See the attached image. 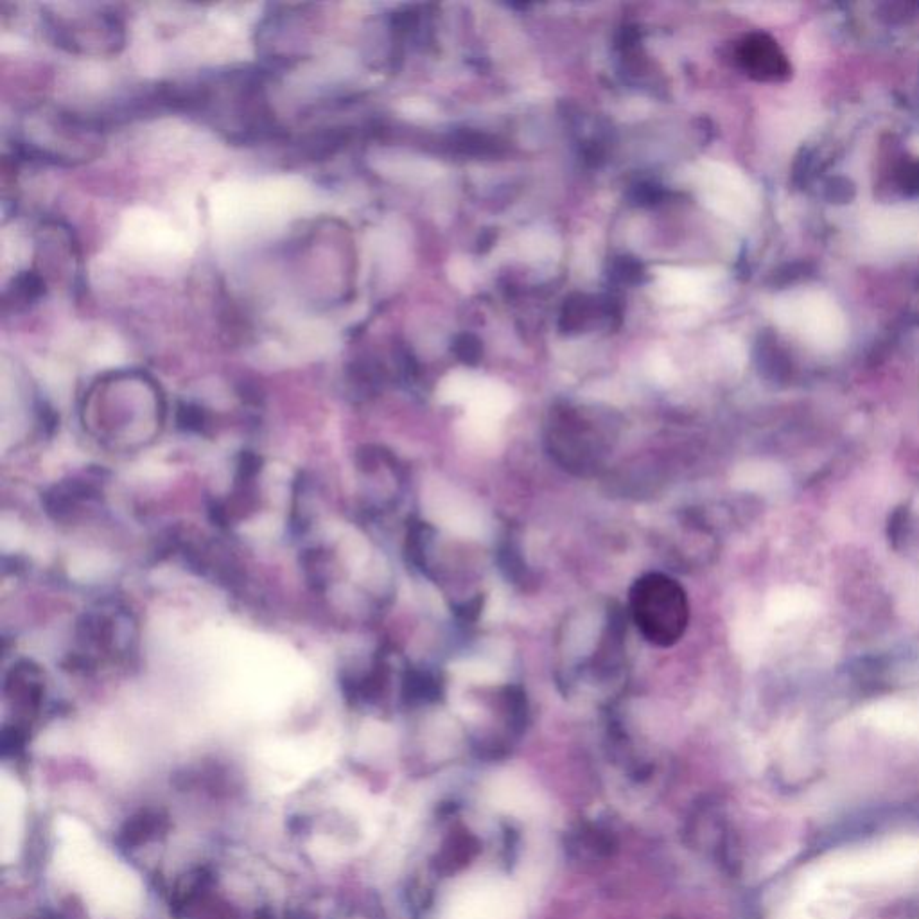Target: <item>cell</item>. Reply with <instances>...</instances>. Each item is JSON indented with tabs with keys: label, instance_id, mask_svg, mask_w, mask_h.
Listing matches in <instances>:
<instances>
[{
	"label": "cell",
	"instance_id": "obj_1",
	"mask_svg": "<svg viewBox=\"0 0 919 919\" xmlns=\"http://www.w3.org/2000/svg\"><path fill=\"white\" fill-rule=\"evenodd\" d=\"M56 864L99 918H123L141 902L137 876L97 844L74 819L58 823Z\"/></svg>",
	"mask_w": 919,
	"mask_h": 919
},
{
	"label": "cell",
	"instance_id": "obj_2",
	"mask_svg": "<svg viewBox=\"0 0 919 919\" xmlns=\"http://www.w3.org/2000/svg\"><path fill=\"white\" fill-rule=\"evenodd\" d=\"M99 440L124 442L153 438L164 419V397L153 379L141 372H117L92 386L85 412Z\"/></svg>",
	"mask_w": 919,
	"mask_h": 919
},
{
	"label": "cell",
	"instance_id": "obj_3",
	"mask_svg": "<svg viewBox=\"0 0 919 919\" xmlns=\"http://www.w3.org/2000/svg\"><path fill=\"white\" fill-rule=\"evenodd\" d=\"M103 124L94 117L40 106L27 112L20 123L13 151L22 160L54 166H76L101 155Z\"/></svg>",
	"mask_w": 919,
	"mask_h": 919
},
{
	"label": "cell",
	"instance_id": "obj_4",
	"mask_svg": "<svg viewBox=\"0 0 919 919\" xmlns=\"http://www.w3.org/2000/svg\"><path fill=\"white\" fill-rule=\"evenodd\" d=\"M45 33L54 44L83 56H112L123 49L126 33L121 17L106 8L45 11Z\"/></svg>",
	"mask_w": 919,
	"mask_h": 919
},
{
	"label": "cell",
	"instance_id": "obj_5",
	"mask_svg": "<svg viewBox=\"0 0 919 919\" xmlns=\"http://www.w3.org/2000/svg\"><path fill=\"white\" fill-rule=\"evenodd\" d=\"M638 627L648 638L668 645L683 634L686 623L684 591L670 578H643L632 595Z\"/></svg>",
	"mask_w": 919,
	"mask_h": 919
},
{
	"label": "cell",
	"instance_id": "obj_6",
	"mask_svg": "<svg viewBox=\"0 0 919 919\" xmlns=\"http://www.w3.org/2000/svg\"><path fill=\"white\" fill-rule=\"evenodd\" d=\"M79 654L76 663L92 668L101 659L124 657L133 645L132 616L115 605L85 614L78 629Z\"/></svg>",
	"mask_w": 919,
	"mask_h": 919
},
{
	"label": "cell",
	"instance_id": "obj_7",
	"mask_svg": "<svg viewBox=\"0 0 919 919\" xmlns=\"http://www.w3.org/2000/svg\"><path fill=\"white\" fill-rule=\"evenodd\" d=\"M26 797L17 781L4 778L0 790V857L4 864L13 862L20 849L24 828Z\"/></svg>",
	"mask_w": 919,
	"mask_h": 919
},
{
	"label": "cell",
	"instance_id": "obj_8",
	"mask_svg": "<svg viewBox=\"0 0 919 919\" xmlns=\"http://www.w3.org/2000/svg\"><path fill=\"white\" fill-rule=\"evenodd\" d=\"M99 498V487L92 480L62 482L45 494V508L56 519H67Z\"/></svg>",
	"mask_w": 919,
	"mask_h": 919
},
{
	"label": "cell",
	"instance_id": "obj_9",
	"mask_svg": "<svg viewBox=\"0 0 919 919\" xmlns=\"http://www.w3.org/2000/svg\"><path fill=\"white\" fill-rule=\"evenodd\" d=\"M45 289H47V282H45L44 275L38 270L20 273L11 281V286L4 291V300H2L4 313H8L9 307H13V311H20V309H26L31 304H35L44 297Z\"/></svg>",
	"mask_w": 919,
	"mask_h": 919
},
{
	"label": "cell",
	"instance_id": "obj_10",
	"mask_svg": "<svg viewBox=\"0 0 919 919\" xmlns=\"http://www.w3.org/2000/svg\"><path fill=\"white\" fill-rule=\"evenodd\" d=\"M744 62L751 71L762 76H776L783 69L781 56L767 38H753L745 44Z\"/></svg>",
	"mask_w": 919,
	"mask_h": 919
},
{
	"label": "cell",
	"instance_id": "obj_11",
	"mask_svg": "<svg viewBox=\"0 0 919 919\" xmlns=\"http://www.w3.org/2000/svg\"><path fill=\"white\" fill-rule=\"evenodd\" d=\"M476 851H478V842L474 837L467 833H456L446 842V848L440 857V867L446 873L456 871L465 864H469V860L476 855Z\"/></svg>",
	"mask_w": 919,
	"mask_h": 919
},
{
	"label": "cell",
	"instance_id": "obj_12",
	"mask_svg": "<svg viewBox=\"0 0 919 919\" xmlns=\"http://www.w3.org/2000/svg\"><path fill=\"white\" fill-rule=\"evenodd\" d=\"M573 849H578L582 853H591L593 857H605L613 851L614 842L607 833L598 832L595 828H584L573 837Z\"/></svg>",
	"mask_w": 919,
	"mask_h": 919
}]
</instances>
